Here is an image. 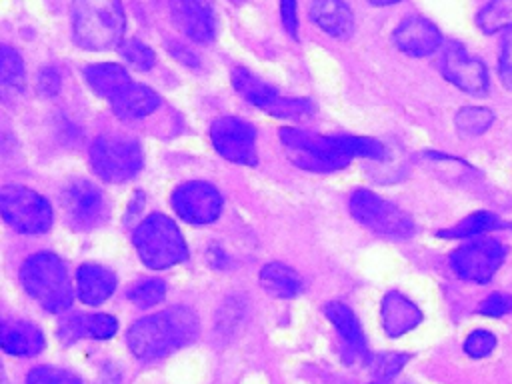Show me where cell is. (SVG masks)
Listing matches in <instances>:
<instances>
[{
  "mask_svg": "<svg viewBox=\"0 0 512 384\" xmlns=\"http://www.w3.org/2000/svg\"><path fill=\"white\" fill-rule=\"evenodd\" d=\"M116 288V276L102 264H82L76 272L78 298L88 306H98L106 302Z\"/></svg>",
  "mask_w": 512,
  "mask_h": 384,
  "instance_id": "cell-19",
  "label": "cell"
},
{
  "mask_svg": "<svg viewBox=\"0 0 512 384\" xmlns=\"http://www.w3.org/2000/svg\"><path fill=\"white\" fill-rule=\"evenodd\" d=\"M134 246L140 260L152 270L170 268L188 256L182 232L164 214H150L140 222L134 232Z\"/></svg>",
  "mask_w": 512,
  "mask_h": 384,
  "instance_id": "cell-5",
  "label": "cell"
},
{
  "mask_svg": "<svg viewBox=\"0 0 512 384\" xmlns=\"http://www.w3.org/2000/svg\"><path fill=\"white\" fill-rule=\"evenodd\" d=\"M166 296V284L158 278H150V280H142L138 282L130 292L128 298L140 306V308H148V306H156L158 302H162Z\"/></svg>",
  "mask_w": 512,
  "mask_h": 384,
  "instance_id": "cell-29",
  "label": "cell"
},
{
  "mask_svg": "<svg viewBox=\"0 0 512 384\" xmlns=\"http://www.w3.org/2000/svg\"><path fill=\"white\" fill-rule=\"evenodd\" d=\"M262 288L276 298H292L300 292L302 282L294 268L282 262H270L260 270Z\"/></svg>",
  "mask_w": 512,
  "mask_h": 384,
  "instance_id": "cell-24",
  "label": "cell"
},
{
  "mask_svg": "<svg viewBox=\"0 0 512 384\" xmlns=\"http://www.w3.org/2000/svg\"><path fill=\"white\" fill-rule=\"evenodd\" d=\"M406 362H408V354H398V352H386V354H376L368 358L370 370L380 380L394 378L404 368Z\"/></svg>",
  "mask_w": 512,
  "mask_h": 384,
  "instance_id": "cell-30",
  "label": "cell"
},
{
  "mask_svg": "<svg viewBox=\"0 0 512 384\" xmlns=\"http://www.w3.org/2000/svg\"><path fill=\"white\" fill-rule=\"evenodd\" d=\"M0 78L4 86L10 88H22L24 86V64L20 54L10 48V46H2V54H0Z\"/></svg>",
  "mask_w": 512,
  "mask_h": 384,
  "instance_id": "cell-28",
  "label": "cell"
},
{
  "mask_svg": "<svg viewBox=\"0 0 512 384\" xmlns=\"http://www.w3.org/2000/svg\"><path fill=\"white\" fill-rule=\"evenodd\" d=\"M394 44L410 56H428L442 44L440 30L422 16H410L394 30Z\"/></svg>",
  "mask_w": 512,
  "mask_h": 384,
  "instance_id": "cell-16",
  "label": "cell"
},
{
  "mask_svg": "<svg viewBox=\"0 0 512 384\" xmlns=\"http://www.w3.org/2000/svg\"><path fill=\"white\" fill-rule=\"evenodd\" d=\"M38 90L44 96H54L60 90V76L54 68H44L38 74Z\"/></svg>",
  "mask_w": 512,
  "mask_h": 384,
  "instance_id": "cell-39",
  "label": "cell"
},
{
  "mask_svg": "<svg viewBox=\"0 0 512 384\" xmlns=\"http://www.w3.org/2000/svg\"><path fill=\"white\" fill-rule=\"evenodd\" d=\"M476 24L484 34L512 30V0H488L476 16Z\"/></svg>",
  "mask_w": 512,
  "mask_h": 384,
  "instance_id": "cell-25",
  "label": "cell"
},
{
  "mask_svg": "<svg viewBox=\"0 0 512 384\" xmlns=\"http://www.w3.org/2000/svg\"><path fill=\"white\" fill-rule=\"evenodd\" d=\"M110 106L118 118L138 120V118H144L150 112H154L160 106V98L148 86L130 82L122 92H118L110 100Z\"/></svg>",
  "mask_w": 512,
  "mask_h": 384,
  "instance_id": "cell-21",
  "label": "cell"
},
{
  "mask_svg": "<svg viewBox=\"0 0 512 384\" xmlns=\"http://www.w3.org/2000/svg\"><path fill=\"white\" fill-rule=\"evenodd\" d=\"M498 74L502 84L512 90V30L504 34V40L500 44V56H498Z\"/></svg>",
  "mask_w": 512,
  "mask_h": 384,
  "instance_id": "cell-36",
  "label": "cell"
},
{
  "mask_svg": "<svg viewBox=\"0 0 512 384\" xmlns=\"http://www.w3.org/2000/svg\"><path fill=\"white\" fill-rule=\"evenodd\" d=\"M62 208L74 230H92L106 220V200L88 180H74L64 188Z\"/></svg>",
  "mask_w": 512,
  "mask_h": 384,
  "instance_id": "cell-12",
  "label": "cell"
},
{
  "mask_svg": "<svg viewBox=\"0 0 512 384\" xmlns=\"http://www.w3.org/2000/svg\"><path fill=\"white\" fill-rule=\"evenodd\" d=\"M324 314L328 316V320L334 324V328L338 330V334L342 338L344 356L352 362L364 358L366 342H364L362 328H360L356 316L352 314V310L344 302H328L324 306Z\"/></svg>",
  "mask_w": 512,
  "mask_h": 384,
  "instance_id": "cell-18",
  "label": "cell"
},
{
  "mask_svg": "<svg viewBox=\"0 0 512 384\" xmlns=\"http://www.w3.org/2000/svg\"><path fill=\"white\" fill-rule=\"evenodd\" d=\"M84 322V334L96 340L112 338L118 330V322L110 314H82Z\"/></svg>",
  "mask_w": 512,
  "mask_h": 384,
  "instance_id": "cell-33",
  "label": "cell"
},
{
  "mask_svg": "<svg viewBox=\"0 0 512 384\" xmlns=\"http://www.w3.org/2000/svg\"><path fill=\"white\" fill-rule=\"evenodd\" d=\"M90 164L106 182H124L136 176L144 164L136 140L126 136H100L90 146Z\"/></svg>",
  "mask_w": 512,
  "mask_h": 384,
  "instance_id": "cell-6",
  "label": "cell"
},
{
  "mask_svg": "<svg viewBox=\"0 0 512 384\" xmlns=\"http://www.w3.org/2000/svg\"><path fill=\"white\" fill-rule=\"evenodd\" d=\"M210 140L216 152L236 164L254 166L256 156V132L254 128L234 116H222L210 126Z\"/></svg>",
  "mask_w": 512,
  "mask_h": 384,
  "instance_id": "cell-11",
  "label": "cell"
},
{
  "mask_svg": "<svg viewBox=\"0 0 512 384\" xmlns=\"http://www.w3.org/2000/svg\"><path fill=\"white\" fill-rule=\"evenodd\" d=\"M368 2H372L374 6H390V4H396L400 0H368Z\"/></svg>",
  "mask_w": 512,
  "mask_h": 384,
  "instance_id": "cell-40",
  "label": "cell"
},
{
  "mask_svg": "<svg viewBox=\"0 0 512 384\" xmlns=\"http://www.w3.org/2000/svg\"><path fill=\"white\" fill-rule=\"evenodd\" d=\"M172 208L188 224H210L220 216V192L202 180L180 184L172 194Z\"/></svg>",
  "mask_w": 512,
  "mask_h": 384,
  "instance_id": "cell-13",
  "label": "cell"
},
{
  "mask_svg": "<svg viewBox=\"0 0 512 384\" xmlns=\"http://www.w3.org/2000/svg\"><path fill=\"white\" fill-rule=\"evenodd\" d=\"M0 210L4 220L22 234H42L52 226L48 200L26 186H4L0 190Z\"/></svg>",
  "mask_w": 512,
  "mask_h": 384,
  "instance_id": "cell-7",
  "label": "cell"
},
{
  "mask_svg": "<svg viewBox=\"0 0 512 384\" xmlns=\"http://www.w3.org/2000/svg\"><path fill=\"white\" fill-rule=\"evenodd\" d=\"M280 14H282V24L286 32L296 38L298 34V18H296V0H280Z\"/></svg>",
  "mask_w": 512,
  "mask_h": 384,
  "instance_id": "cell-38",
  "label": "cell"
},
{
  "mask_svg": "<svg viewBox=\"0 0 512 384\" xmlns=\"http://www.w3.org/2000/svg\"><path fill=\"white\" fill-rule=\"evenodd\" d=\"M350 212L362 226L388 238H410L416 230L406 212L370 190H356L350 196Z\"/></svg>",
  "mask_w": 512,
  "mask_h": 384,
  "instance_id": "cell-8",
  "label": "cell"
},
{
  "mask_svg": "<svg viewBox=\"0 0 512 384\" xmlns=\"http://www.w3.org/2000/svg\"><path fill=\"white\" fill-rule=\"evenodd\" d=\"M504 262V248L498 240L476 238L458 246L450 254L452 270L468 282L484 284Z\"/></svg>",
  "mask_w": 512,
  "mask_h": 384,
  "instance_id": "cell-10",
  "label": "cell"
},
{
  "mask_svg": "<svg viewBox=\"0 0 512 384\" xmlns=\"http://www.w3.org/2000/svg\"><path fill=\"white\" fill-rule=\"evenodd\" d=\"M120 54L122 58L134 66L136 70H150L156 62V56L150 46H146L140 40H126L120 44Z\"/></svg>",
  "mask_w": 512,
  "mask_h": 384,
  "instance_id": "cell-31",
  "label": "cell"
},
{
  "mask_svg": "<svg viewBox=\"0 0 512 384\" xmlns=\"http://www.w3.org/2000/svg\"><path fill=\"white\" fill-rule=\"evenodd\" d=\"M0 344L6 354L34 356L44 348V334L30 322H6L2 326Z\"/></svg>",
  "mask_w": 512,
  "mask_h": 384,
  "instance_id": "cell-22",
  "label": "cell"
},
{
  "mask_svg": "<svg viewBox=\"0 0 512 384\" xmlns=\"http://www.w3.org/2000/svg\"><path fill=\"white\" fill-rule=\"evenodd\" d=\"M480 314L484 316H492V318H500L512 312V294H504V292H494L488 298H484L478 306Z\"/></svg>",
  "mask_w": 512,
  "mask_h": 384,
  "instance_id": "cell-35",
  "label": "cell"
},
{
  "mask_svg": "<svg viewBox=\"0 0 512 384\" xmlns=\"http://www.w3.org/2000/svg\"><path fill=\"white\" fill-rule=\"evenodd\" d=\"M380 320H382L384 332L396 338L414 330L422 320V312L410 298L392 290L382 298Z\"/></svg>",
  "mask_w": 512,
  "mask_h": 384,
  "instance_id": "cell-17",
  "label": "cell"
},
{
  "mask_svg": "<svg viewBox=\"0 0 512 384\" xmlns=\"http://www.w3.org/2000/svg\"><path fill=\"white\" fill-rule=\"evenodd\" d=\"M84 78L98 96H104L110 100L130 84L128 72L120 64H110V62L86 66Z\"/></svg>",
  "mask_w": 512,
  "mask_h": 384,
  "instance_id": "cell-23",
  "label": "cell"
},
{
  "mask_svg": "<svg viewBox=\"0 0 512 384\" xmlns=\"http://www.w3.org/2000/svg\"><path fill=\"white\" fill-rule=\"evenodd\" d=\"M196 336V314L186 306H172L136 320L126 334V342L136 358L154 360L194 342Z\"/></svg>",
  "mask_w": 512,
  "mask_h": 384,
  "instance_id": "cell-1",
  "label": "cell"
},
{
  "mask_svg": "<svg viewBox=\"0 0 512 384\" xmlns=\"http://www.w3.org/2000/svg\"><path fill=\"white\" fill-rule=\"evenodd\" d=\"M500 226V220L496 214L492 212H474L466 218H462L458 224H454L452 228H446L440 232L442 238H474L482 232L494 230Z\"/></svg>",
  "mask_w": 512,
  "mask_h": 384,
  "instance_id": "cell-26",
  "label": "cell"
},
{
  "mask_svg": "<svg viewBox=\"0 0 512 384\" xmlns=\"http://www.w3.org/2000/svg\"><path fill=\"white\" fill-rule=\"evenodd\" d=\"M174 24L194 42H210L216 32V18L208 0H170Z\"/></svg>",
  "mask_w": 512,
  "mask_h": 384,
  "instance_id": "cell-15",
  "label": "cell"
},
{
  "mask_svg": "<svg viewBox=\"0 0 512 384\" xmlns=\"http://www.w3.org/2000/svg\"><path fill=\"white\" fill-rule=\"evenodd\" d=\"M310 18L334 38H348L354 30V16L344 0H310Z\"/></svg>",
  "mask_w": 512,
  "mask_h": 384,
  "instance_id": "cell-20",
  "label": "cell"
},
{
  "mask_svg": "<svg viewBox=\"0 0 512 384\" xmlns=\"http://www.w3.org/2000/svg\"><path fill=\"white\" fill-rule=\"evenodd\" d=\"M60 338L64 342H74V340H80L84 338V322H82V314L80 316H70L66 318L62 324H60V330H58Z\"/></svg>",
  "mask_w": 512,
  "mask_h": 384,
  "instance_id": "cell-37",
  "label": "cell"
},
{
  "mask_svg": "<svg viewBox=\"0 0 512 384\" xmlns=\"http://www.w3.org/2000/svg\"><path fill=\"white\" fill-rule=\"evenodd\" d=\"M232 86L250 104L276 118H306L314 112L308 98H284L274 86L262 82L246 68L232 70Z\"/></svg>",
  "mask_w": 512,
  "mask_h": 384,
  "instance_id": "cell-9",
  "label": "cell"
},
{
  "mask_svg": "<svg viewBox=\"0 0 512 384\" xmlns=\"http://www.w3.org/2000/svg\"><path fill=\"white\" fill-rule=\"evenodd\" d=\"M280 140L288 158L312 172H332L344 168L354 156L352 136H322L300 128H282Z\"/></svg>",
  "mask_w": 512,
  "mask_h": 384,
  "instance_id": "cell-3",
  "label": "cell"
},
{
  "mask_svg": "<svg viewBox=\"0 0 512 384\" xmlns=\"http://www.w3.org/2000/svg\"><path fill=\"white\" fill-rule=\"evenodd\" d=\"M496 348V336L488 330H474L464 340V352L472 358H484Z\"/></svg>",
  "mask_w": 512,
  "mask_h": 384,
  "instance_id": "cell-34",
  "label": "cell"
},
{
  "mask_svg": "<svg viewBox=\"0 0 512 384\" xmlns=\"http://www.w3.org/2000/svg\"><path fill=\"white\" fill-rule=\"evenodd\" d=\"M492 122L494 114L490 108L484 106H464L454 118L458 132L464 136H480L492 126Z\"/></svg>",
  "mask_w": 512,
  "mask_h": 384,
  "instance_id": "cell-27",
  "label": "cell"
},
{
  "mask_svg": "<svg viewBox=\"0 0 512 384\" xmlns=\"http://www.w3.org/2000/svg\"><path fill=\"white\" fill-rule=\"evenodd\" d=\"M20 282L30 298L48 312L70 308L74 290L66 264L52 252H38L26 258L20 268Z\"/></svg>",
  "mask_w": 512,
  "mask_h": 384,
  "instance_id": "cell-4",
  "label": "cell"
},
{
  "mask_svg": "<svg viewBox=\"0 0 512 384\" xmlns=\"http://www.w3.org/2000/svg\"><path fill=\"white\" fill-rule=\"evenodd\" d=\"M26 384H82V380L62 368L38 366L28 372Z\"/></svg>",
  "mask_w": 512,
  "mask_h": 384,
  "instance_id": "cell-32",
  "label": "cell"
},
{
  "mask_svg": "<svg viewBox=\"0 0 512 384\" xmlns=\"http://www.w3.org/2000/svg\"><path fill=\"white\" fill-rule=\"evenodd\" d=\"M440 70L448 82L468 94H484L490 78L482 60L470 56L464 46L450 42L440 58Z\"/></svg>",
  "mask_w": 512,
  "mask_h": 384,
  "instance_id": "cell-14",
  "label": "cell"
},
{
  "mask_svg": "<svg viewBox=\"0 0 512 384\" xmlns=\"http://www.w3.org/2000/svg\"><path fill=\"white\" fill-rule=\"evenodd\" d=\"M70 18L78 46L102 52L122 44L126 16L120 0H72Z\"/></svg>",
  "mask_w": 512,
  "mask_h": 384,
  "instance_id": "cell-2",
  "label": "cell"
}]
</instances>
